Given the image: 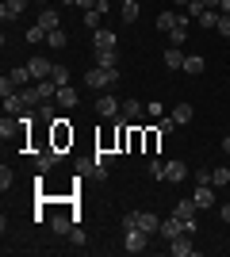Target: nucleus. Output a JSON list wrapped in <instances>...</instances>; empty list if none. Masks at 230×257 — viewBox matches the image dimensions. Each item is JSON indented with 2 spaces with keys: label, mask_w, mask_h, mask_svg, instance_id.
Returning <instances> with one entry per match:
<instances>
[{
  "label": "nucleus",
  "mask_w": 230,
  "mask_h": 257,
  "mask_svg": "<svg viewBox=\"0 0 230 257\" xmlns=\"http://www.w3.org/2000/svg\"><path fill=\"white\" fill-rule=\"evenodd\" d=\"M85 85L92 88V92H108V88H115L119 85V69H88L85 73Z\"/></svg>",
  "instance_id": "nucleus-1"
},
{
  "label": "nucleus",
  "mask_w": 230,
  "mask_h": 257,
  "mask_svg": "<svg viewBox=\"0 0 230 257\" xmlns=\"http://www.w3.org/2000/svg\"><path fill=\"white\" fill-rule=\"evenodd\" d=\"M146 246H150V234H146L142 226H131V230H127L123 249H127V253H146Z\"/></svg>",
  "instance_id": "nucleus-2"
},
{
  "label": "nucleus",
  "mask_w": 230,
  "mask_h": 257,
  "mask_svg": "<svg viewBox=\"0 0 230 257\" xmlns=\"http://www.w3.org/2000/svg\"><path fill=\"white\" fill-rule=\"evenodd\" d=\"M119 107H123V100H115L111 92H96V111L104 119H119Z\"/></svg>",
  "instance_id": "nucleus-3"
},
{
  "label": "nucleus",
  "mask_w": 230,
  "mask_h": 257,
  "mask_svg": "<svg viewBox=\"0 0 230 257\" xmlns=\"http://www.w3.org/2000/svg\"><path fill=\"white\" fill-rule=\"evenodd\" d=\"M192 200H196L199 211L215 207V184H196V188H192Z\"/></svg>",
  "instance_id": "nucleus-4"
},
{
  "label": "nucleus",
  "mask_w": 230,
  "mask_h": 257,
  "mask_svg": "<svg viewBox=\"0 0 230 257\" xmlns=\"http://www.w3.org/2000/svg\"><path fill=\"white\" fill-rule=\"evenodd\" d=\"M165 181H169V184H180V181H188V165H184L180 158L165 161Z\"/></svg>",
  "instance_id": "nucleus-5"
},
{
  "label": "nucleus",
  "mask_w": 230,
  "mask_h": 257,
  "mask_svg": "<svg viewBox=\"0 0 230 257\" xmlns=\"http://www.w3.org/2000/svg\"><path fill=\"white\" fill-rule=\"evenodd\" d=\"M146 115V104H138V100H123L119 107V123H134V119Z\"/></svg>",
  "instance_id": "nucleus-6"
},
{
  "label": "nucleus",
  "mask_w": 230,
  "mask_h": 257,
  "mask_svg": "<svg viewBox=\"0 0 230 257\" xmlns=\"http://www.w3.org/2000/svg\"><path fill=\"white\" fill-rule=\"evenodd\" d=\"M27 4H31V0H4V4H0V20H4V23L20 20V16H23V8H27Z\"/></svg>",
  "instance_id": "nucleus-7"
},
{
  "label": "nucleus",
  "mask_w": 230,
  "mask_h": 257,
  "mask_svg": "<svg viewBox=\"0 0 230 257\" xmlns=\"http://www.w3.org/2000/svg\"><path fill=\"white\" fill-rule=\"evenodd\" d=\"M184 58H188V54L180 50V46H165V50H161L165 69H184Z\"/></svg>",
  "instance_id": "nucleus-8"
},
{
  "label": "nucleus",
  "mask_w": 230,
  "mask_h": 257,
  "mask_svg": "<svg viewBox=\"0 0 230 257\" xmlns=\"http://www.w3.org/2000/svg\"><path fill=\"white\" fill-rule=\"evenodd\" d=\"M31 107H27V100H23V92H12V96H4V115H27Z\"/></svg>",
  "instance_id": "nucleus-9"
},
{
  "label": "nucleus",
  "mask_w": 230,
  "mask_h": 257,
  "mask_svg": "<svg viewBox=\"0 0 230 257\" xmlns=\"http://www.w3.org/2000/svg\"><path fill=\"white\" fill-rule=\"evenodd\" d=\"M92 46H96V50H119V43H115V31H104V27H96V31H92Z\"/></svg>",
  "instance_id": "nucleus-10"
},
{
  "label": "nucleus",
  "mask_w": 230,
  "mask_h": 257,
  "mask_svg": "<svg viewBox=\"0 0 230 257\" xmlns=\"http://www.w3.org/2000/svg\"><path fill=\"white\" fill-rule=\"evenodd\" d=\"M8 77H12V85H16V88H31V85H35V77H31V69H27V65H12Z\"/></svg>",
  "instance_id": "nucleus-11"
},
{
  "label": "nucleus",
  "mask_w": 230,
  "mask_h": 257,
  "mask_svg": "<svg viewBox=\"0 0 230 257\" xmlns=\"http://www.w3.org/2000/svg\"><path fill=\"white\" fill-rule=\"evenodd\" d=\"M27 69H31L35 81H46V77L54 73V62H46V58H31V62H27Z\"/></svg>",
  "instance_id": "nucleus-12"
},
{
  "label": "nucleus",
  "mask_w": 230,
  "mask_h": 257,
  "mask_svg": "<svg viewBox=\"0 0 230 257\" xmlns=\"http://www.w3.org/2000/svg\"><path fill=\"white\" fill-rule=\"evenodd\" d=\"M35 96H39V104H46V100H54L58 96V85H54V81H50V77H46V81H35Z\"/></svg>",
  "instance_id": "nucleus-13"
},
{
  "label": "nucleus",
  "mask_w": 230,
  "mask_h": 257,
  "mask_svg": "<svg viewBox=\"0 0 230 257\" xmlns=\"http://www.w3.org/2000/svg\"><path fill=\"white\" fill-rule=\"evenodd\" d=\"M39 27H43V31H58V27H62L58 8H43V12H39Z\"/></svg>",
  "instance_id": "nucleus-14"
},
{
  "label": "nucleus",
  "mask_w": 230,
  "mask_h": 257,
  "mask_svg": "<svg viewBox=\"0 0 230 257\" xmlns=\"http://www.w3.org/2000/svg\"><path fill=\"white\" fill-rule=\"evenodd\" d=\"M180 234H184V223H180L176 215L173 219H161V238L165 242H173V238H180Z\"/></svg>",
  "instance_id": "nucleus-15"
},
{
  "label": "nucleus",
  "mask_w": 230,
  "mask_h": 257,
  "mask_svg": "<svg viewBox=\"0 0 230 257\" xmlns=\"http://www.w3.org/2000/svg\"><path fill=\"white\" fill-rule=\"evenodd\" d=\"M66 146H73V131L66 123H54V150H66Z\"/></svg>",
  "instance_id": "nucleus-16"
},
{
  "label": "nucleus",
  "mask_w": 230,
  "mask_h": 257,
  "mask_svg": "<svg viewBox=\"0 0 230 257\" xmlns=\"http://www.w3.org/2000/svg\"><path fill=\"white\" fill-rule=\"evenodd\" d=\"M176 16H180V12H173V8H161V12H157V31H165V35H169V31L176 27Z\"/></svg>",
  "instance_id": "nucleus-17"
},
{
  "label": "nucleus",
  "mask_w": 230,
  "mask_h": 257,
  "mask_svg": "<svg viewBox=\"0 0 230 257\" xmlns=\"http://www.w3.org/2000/svg\"><path fill=\"white\" fill-rule=\"evenodd\" d=\"M138 226H142L146 234H161V219L150 215V211H138Z\"/></svg>",
  "instance_id": "nucleus-18"
},
{
  "label": "nucleus",
  "mask_w": 230,
  "mask_h": 257,
  "mask_svg": "<svg viewBox=\"0 0 230 257\" xmlns=\"http://www.w3.org/2000/svg\"><path fill=\"white\" fill-rule=\"evenodd\" d=\"M96 65L100 69H119V50H96Z\"/></svg>",
  "instance_id": "nucleus-19"
},
{
  "label": "nucleus",
  "mask_w": 230,
  "mask_h": 257,
  "mask_svg": "<svg viewBox=\"0 0 230 257\" xmlns=\"http://www.w3.org/2000/svg\"><path fill=\"white\" fill-rule=\"evenodd\" d=\"M58 104H62V107H66V111H69V107H77V104H81V96H77V92H73V88H69V85H62V88H58Z\"/></svg>",
  "instance_id": "nucleus-20"
},
{
  "label": "nucleus",
  "mask_w": 230,
  "mask_h": 257,
  "mask_svg": "<svg viewBox=\"0 0 230 257\" xmlns=\"http://www.w3.org/2000/svg\"><path fill=\"white\" fill-rule=\"evenodd\" d=\"M169 249H173L176 257H188V253H192V234H180V238H173V242H169Z\"/></svg>",
  "instance_id": "nucleus-21"
},
{
  "label": "nucleus",
  "mask_w": 230,
  "mask_h": 257,
  "mask_svg": "<svg viewBox=\"0 0 230 257\" xmlns=\"http://www.w3.org/2000/svg\"><path fill=\"white\" fill-rule=\"evenodd\" d=\"M119 12H123V20H127V23H134L138 16H142V4H138V0H123Z\"/></svg>",
  "instance_id": "nucleus-22"
},
{
  "label": "nucleus",
  "mask_w": 230,
  "mask_h": 257,
  "mask_svg": "<svg viewBox=\"0 0 230 257\" xmlns=\"http://www.w3.org/2000/svg\"><path fill=\"white\" fill-rule=\"evenodd\" d=\"M196 211H199V207H196V200H180V204L173 207V215H176V219H196Z\"/></svg>",
  "instance_id": "nucleus-23"
},
{
  "label": "nucleus",
  "mask_w": 230,
  "mask_h": 257,
  "mask_svg": "<svg viewBox=\"0 0 230 257\" xmlns=\"http://www.w3.org/2000/svg\"><path fill=\"white\" fill-rule=\"evenodd\" d=\"M50 226H54V234H69V230H73V215H54Z\"/></svg>",
  "instance_id": "nucleus-24"
},
{
  "label": "nucleus",
  "mask_w": 230,
  "mask_h": 257,
  "mask_svg": "<svg viewBox=\"0 0 230 257\" xmlns=\"http://www.w3.org/2000/svg\"><path fill=\"white\" fill-rule=\"evenodd\" d=\"M66 43H69V35L62 31V27H58V31H46V46H50V50H62Z\"/></svg>",
  "instance_id": "nucleus-25"
},
{
  "label": "nucleus",
  "mask_w": 230,
  "mask_h": 257,
  "mask_svg": "<svg viewBox=\"0 0 230 257\" xmlns=\"http://www.w3.org/2000/svg\"><path fill=\"white\" fill-rule=\"evenodd\" d=\"M203 65H207V62H203V58H199V54H188V58H184V73L199 77V73H203Z\"/></svg>",
  "instance_id": "nucleus-26"
},
{
  "label": "nucleus",
  "mask_w": 230,
  "mask_h": 257,
  "mask_svg": "<svg viewBox=\"0 0 230 257\" xmlns=\"http://www.w3.org/2000/svg\"><path fill=\"white\" fill-rule=\"evenodd\" d=\"M219 20H222V12H219V8H207L203 16H199V27H211V31H215V27H219Z\"/></svg>",
  "instance_id": "nucleus-27"
},
{
  "label": "nucleus",
  "mask_w": 230,
  "mask_h": 257,
  "mask_svg": "<svg viewBox=\"0 0 230 257\" xmlns=\"http://www.w3.org/2000/svg\"><path fill=\"white\" fill-rule=\"evenodd\" d=\"M173 119H176V127H180V123H192V104H176Z\"/></svg>",
  "instance_id": "nucleus-28"
},
{
  "label": "nucleus",
  "mask_w": 230,
  "mask_h": 257,
  "mask_svg": "<svg viewBox=\"0 0 230 257\" xmlns=\"http://www.w3.org/2000/svg\"><path fill=\"white\" fill-rule=\"evenodd\" d=\"M50 81H54L58 88H62V85H69V69H66L62 62H54V73H50Z\"/></svg>",
  "instance_id": "nucleus-29"
},
{
  "label": "nucleus",
  "mask_w": 230,
  "mask_h": 257,
  "mask_svg": "<svg viewBox=\"0 0 230 257\" xmlns=\"http://www.w3.org/2000/svg\"><path fill=\"white\" fill-rule=\"evenodd\" d=\"M211 184H230V165H219V169H211Z\"/></svg>",
  "instance_id": "nucleus-30"
},
{
  "label": "nucleus",
  "mask_w": 230,
  "mask_h": 257,
  "mask_svg": "<svg viewBox=\"0 0 230 257\" xmlns=\"http://www.w3.org/2000/svg\"><path fill=\"white\" fill-rule=\"evenodd\" d=\"M100 16H104L100 8H88L85 12V27H88V31H96V27H100Z\"/></svg>",
  "instance_id": "nucleus-31"
},
{
  "label": "nucleus",
  "mask_w": 230,
  "mask_h": 257,
  "mask_svg": "<svg viewBox=\"0 0 230 257\" xmlns=\"http://www.w3.org/2000/svg\"><path fill=\"white\" fill-rule=\"evenodd\" d=\"M150 177H153V181H165V161H161V158L150 161Z\"/></svg>",
  "instance_id": "nucleus-32"
},
{
  "label": "nucleus",
  "mask_w": 230,
  "mask_h": 257,
  "mask_svg": "<svg viewBox=\"0 0 230 257\" xmlns=\"http://www.w3.org/2000/svg\"><path fill=\"white\" fill-rule=\"evenodd\" d=\"M69 238H73V246H85L88 242V234L81 230V223H73V230H69Z\"/></svg>",
  "instance_id": "nucleus-33"
},
{
  "label": "nucleus",
  "mask_w": 230,
  "mask_h": 257,
  "mask_svg": "<svg viewBox=\"0 0 230 257\" xmlns=\"http://www.w3.org/2000/svg\"><path fill=\"white\" fill-rule=\"evenodd\" d=\"M12 92H20V88L12 85V77L4 73V77H0V96H12Z\"/></svg>",
  "instance_id": "nucleus-34"
},
{
  "label": "nucleus",
  "mask_w": 230,
  "mask_h": 257,
  "mask_svg": "<svg viewBox=\"0 0 230 257\" xmlns=\"http://www.w3.org/2000/svg\"><path fill=\"white\" fill-rule=\"evenodd\" d=\"M12 181H16V173H12L8 165H4V169H0V188H4V192H8V188H12Z\"/></svg>",
  "instance_id": "nucleus-35"
},
{
  "label": "nucleus",
  "mask_w": 230,
  "mask_h": 257,
  "mask_svg": "<svg viewBox=\"0 0 230 257\" xmlns=\"http://www.w3.org/2000/svg\"><path fill=\"white\" fill-rule=\"evenodd\" d=\"M27 43H46V31L39 27V23H35L31 31H27Z\"/></svg>",
  "instance_id": "nucleus-36"
},
{
  "label": "nucleus",
  "mask_w": 230,
  "mask_h": 257,
  "mask_svg": "<svg viewBox=\"0 0 230 257\" xmlns=\"http://www.w3.org/2000/svg\"><path fill=\"white\" fill-rule=\"evenodd\" d=\"M77 4H81V8H100V12H108V0H77Z\"/></svg>",
  "instance_id": "nucleus-37"
},
{
  "label": "nucleus",
  "mask_w": 230,
  "mask_h": 257,
  "mask_svg": "<svg viewBox=\"0 0 230 257\" xmlns=\"http://www.w3.org/2000/svg\"><path fill=\"white\" fill-rule=\"evenodd\" d=\"M39 119H43V123H54V107H50V104H39Z\"/></svg>",
  "instance_id": "nucleus-38"
},
{
  "label": "nucleus",
  "mask_w": 230,
  "mask_h": 257,
  "mask_svg": "<svg viewBox=\"0 0 230 257\" xmlns=\"http://www.w3.org/2000/svg\"><path fill=\"white\" fill-rule=\"evenodd\" d=\"M176 127V119L173 115H161V123H157V131H161V135H169V131Z\"/></svg>",
  "instance_id": "nucleus-39"
},
{
  "label": "nucleus",
  "mask_w": 230,
  "mask_h": 257,
  "mask_svg": "<svg viewBox=\"0 0 230 257\" xmlns=\"http://www.w3.org/2000/svg\"><path fill=\"white\" fill-rule=\"evenodd\" d=\"M157 139H161V131H157V127L146 131V146H150V150H157Z\"/></svg>",
  "instance_id": "nucleus-40"
},
{
  "label": "nucleus",
  "mask_w": 230,
  "mask_h": 257,
  "mask_svg": "<svg viewBox=\"0 0 230 257\" xmlns=\"http://www.w3.org/2000/svg\"><path fill=\"white\" fill-rule=\"evenodd\" d=\"M146 115H153V119H161V104H157V100H150V104H146Z\"/></svg>",
  "instance_id": "nucleus-41"
},
{
  "label": "nucleus",
  "mask_w": 230,
  "mask_h": 257,
  "mask_svg": "<svg viewBox=\"0 0 230 257\" xmlns=\"http://www.w3.org/2000/svg\"><path fill=\"white\" fill-rule=\"evenodd\" d=\"M215 31H222V39H230V16H222V20H219V27H215Z\"/></svg>",
  "instance_id": "nucleus-42"
},
{
  "label": "nucleus",
  "mask_w": 230,
  "mask_h": 257,
  "mask_svg": "<svg viewBox=\"0 0 230 257\" xmlns=\"http://www.w3.org/2000/svg\"><path fill=\"white\" fill-rule=\"evenodd\" d=\"M196 184H211V169H199L196 173Z\"/></svg>",
  "instance_id": "nucleus-43"
},
{
  "label": "nucleus",
  "mask_w": 230,
  "mask_h": 257,
  "mask_svg": "<svg viewBox=\"0 0 230 257\" xmlns=\"http://www.w3.org/2000/svg\"><path fill=\"white\" fill-rule=\"evenodd\" d=\"M219 12H222V16H230V0H219Z\"/></svg>",
  "instance_id": "nucleus-44"
},
{
  "label": "nucleus",
  "mask_w": 230,
  "mask_h": 257,
  "mask_svg": "<svg viewBox=\"0 0 230 257\" xmlns=\"http://www.w3.org/2000/svg\"><path fill=\"white\" fill-rule=\"evenodd\" d=\"M222 223H230V204H222Z\"/></svg>",
  "instance_id": "nucleus-45"
},
{
  "label": "nucleus",
  "mask_w": 230,
  "mask_h": 257,
  "mask_svg": "<svg viewBox=\"0 0 230 257\" xmlns=\"http://www.w3.org/2000/svg\"><path fill=\"white\" fill-rule=\"evenodd\" d=\"M222 154H230V139H222Z\"/></svg>",
  "instance_id": "nucleus-46"
},
{
  "label": "nucleus",
  "mask_w": 230,
  "mask_h": 257,
  "mask_svg": "<svg viewBox=\"0 0 230 257\" xmlns=\"http://www.w3.org/2000/svg\"><path fill=\"white\" fill-rule=\"evenodd\" d=\"M176 4H180V8H188V4H192V0H176Z\"/></svg>",
  "instance_id": "nucleus-47"
},
{
  "label": "nucleus",
  "mask_w": 230,
  "mask_h": 257,
  "mask_svg": "<svg viewBox=\"0 0 230 257\" xmlns=\"http://www.w3.org/2000/svg\"><path fill=\"white\" fill-rule=\"evenodd\" d=\"M62 4H77V0H62Z\"/></svg>",
  "instance_id": "nucleus-48"
},
{
  "label": "nucleus",
  "mask_w": 230,
  "mask_h": 257,
  "mask_svg": "<svg viewBox=\"0 0 230 257\" xmlns=\"http://www.w3.org/2000/svg\"><path fill=\"white\" fill-rule=\"evenodd\" d=\"M39 4H46V0H39Z\"/></svg>",
  "instance_id": "nucleus-49"
},
{
  "label": "nucleus",
  "mask_w": 230,
  "mask_h": 257,
  "mask_svg": "<svg viewBox=\"0 0 230 257\" xmlns=\"http://www.w3.org/2000/svg\"><path fill=\"white\" fill-rule=\"evenodd\" d=\"M119 4H123V0H119Z\"/></svg>",
  "instance_id": "nucleus-50"
}]
</instances>
